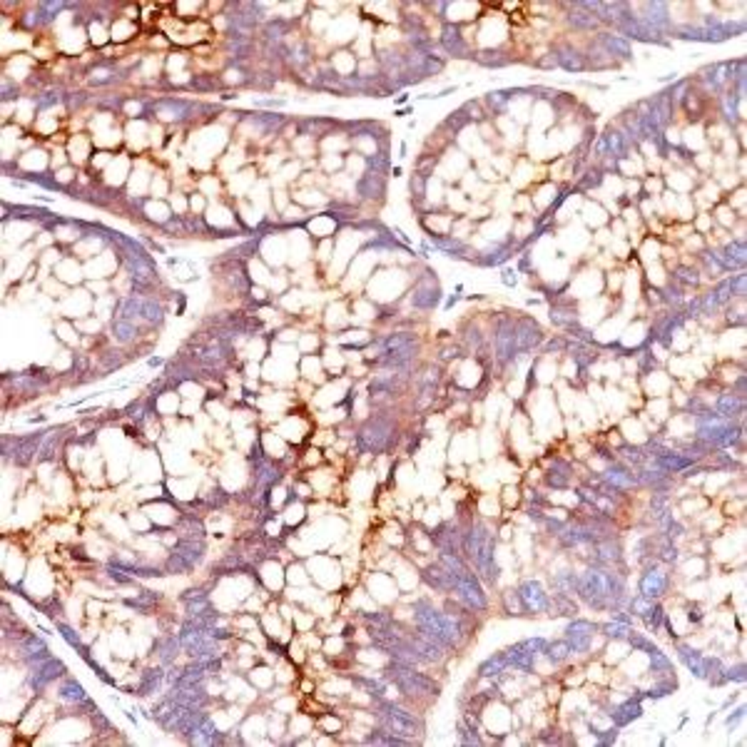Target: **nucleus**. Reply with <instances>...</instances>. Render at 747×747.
Instances as JSON below:
<instances>
[{
	"instance_id": "obj_1",
	"label": "nucleus",
	"mask_w": 747,
	"mask_h": 747,
	"mask_svg": "<svg viewBox=\"0 0 747 747\" xmlns=\"http://www.w3.org/2000/svg\"><path fill=\"white\" fill-rule=\"evenodd\" d=\"M576 596H581L596 610H620L626 598V583L618 573L608 571L606 565H590L576 581Z\"/></svg>"
},
{
	"instance_id": "obj_2",
	"label": "nucleus",
	"mask_w": 747,
	"mask_h": 747,
	"mask_svg": "<svg viewBox=\"0 0 747 747\" xmlns=\"http://www.w3.org/2000/svg\"><path fill=\"white\" fill-rule=\"evenodd\" d=\"M413 620H416V630L433 638L438 645L446 650L456 648L463 638V623L456 613H441L429 601L413 603Z\"/></svg>"
},
{
	"instance_id": "obj_3",
	"label": "nucleus",
	"mask_w": 747,
	"mask_h": 747,
	"mask_svg": "<svg viewBox=\"0 0 747 747\" xmlns=\"http://www.w3.org/2000/svg\"><path fill=\"white\" fill-rule=\"evenodd\" d=\"M461 551L466 553L474 568L481 573V578H486L488 583L498 581V565H496V543H493V533L486 523H471L466 531L461 533Z\"/></svg>"
},
{
	"instance_id": "obj_4",
	"label": "nucleus",
	"mask_w": 747,
	"mask_h": 747,
	"mask_svg": "<svg viewBox=\"0 0 747 747\" xmlns=\"http://www.w3.org/2000/svg\"><path fill=\"white\" fill-rule=\"evenodd\" d=\"M438 560H441L444 568L449 571L451 585H454V593L458 596V601H461L466 608H471V610H486V606H488L486 593H483V588H481L476 573L471 571V565L461 558V553L441 551Z\"/></svg>"
},
{
	"instance_id": "obj_5",
	"label": "nucleus",
	"mask_w": 747,
	"mask_h": 747,
	"mask_svg": "<svg viewBox=\"0 0 747 747\" xmlns=\"http://www.w3.org/2000/svg\"><path fill=\"white\" fill-rule=\"evenodd\" d=\"M745 33V20H720V18H705L703 25H685L678 28L675 35L680 40H693V43H723L730 37H737Z\"/></svg>"
},
{
	"instance_id": "obj_6",
	"label": "nucleus",
	"mask_w": 747,
	"mask_h": 747,
	"mask_svg": "<svg viewBox=\"0 0 747 747\" xmlns=\"http://www.w3.org/2000/svg\"><path fill=\"white\" fill-rule=\"evenodd\" d=\"M379 723L381 728L391 730L394 735L406 737V740H413V737L424 735V720H421L416 712L401 707V705L391 703V700H381L379 698Z\"/></svg>"
},
{
	"instance_id": "obj_7",
	"label": "nucleus",
	"mask_w": 747,
	"mask_h": 747,
	"mask_svg": "<svg viewBox=\"0 0 747 747\" xmlns=\"http://www.w3.org/2000/svg\"><path fill=\"white\" fill-rule=\"evenodd\" d=\"M742 436V429H737L730 419H720L717 413H705L698 419V438L715 449H728Z\"/></svg>"
},
{
	"instance_id": "obj_8",
	"label": "nucleus",
	"mask_w": 747,
	"mask_h": 747,
	"mask_svg": "<svg viewBox=\"0 0 747 747\" xmlns=\"http://www.w3.org/2000/svg\"><path fill=\"white\" fill-rule=\"evenodd\" d=\"M386 678L406 695H438L436 682L431 678H426L424 673H416L413 665H404V662L394 660L386 670Z\"/></svg>"
},
{
	"instance_id": "obj_9",
	"label": "nucleus",
	"mask_w": 747,
	"mask_h": 747,
	"mask_svg": "<svg viewBox=\"0 0 747 747\" xmlns=\"http://www.w3.org/2000/svg\"><path fill=\"white\" fill-rule=\"evenodd\" d=\"M205 558V541L202 538H180L172 548L170 558L164 563L167 573H189Z\"/></svg>"
},
{
	"instance_id": "obj_10",
	"label": "nucleus",
	"mask_w": 747,
	"mask_h": 747,
	"mask_svg": "<svg viewBox=\"0 0 747 747\" xmlns=\"http://www.w3.org/2000/svg\"><path fill=\"white\" fill-rule=\"evenodd\" d=\"M391 433H394V424H391L386 416H374L369 419L361 431L357 436V444L361 451H369V454H381L391 441Z\"/></svg>"
},
{
	"instance_id": "obj_11",
	"label": "nucleus",
	"mask_w": 747,
	"mask_h": 747,
	"mask_svg": "<svg viewBox=\"0 0 747 747\" xmlns=\"http://www.w3.org/2000/svg\"><path fill=\"white\" fill-rule=\"evenodd\" d=\"M546 645H548V640L531 638V640H521V643L506 648L504 655H506V660H508V668H516V670H521V673H529V670L533 668L535 658L546 650Z\"/></svg>"
},
{
	"instance_id": "obj_12",
	"label": "nucleus",
	"mask_w": 747,
	"mask_h": 747,
	"mask_svg": "<svg viewBox=\"0 0 747 747\" xmlns=\"http://www.w3.org/2000/svg\"><path fill=\"white\" fill-rule=\"evenodd\" d=\"M65 673V665H62L58 658L48 655L43 658V660H37V662H31V673H28V685L33 687V690H43L45 685H50V682L55 680V678H60V675Z\"/></svg>"
},
{
	"instance_id": "obj_13",
	"label": "nucleus",
	"mask_w": 747,
	"mask_h": 747,
	"mask_svg": "<svg viewBox=\"0 0 747 747\" xmlns=\"http://www.w3.org/2000/svg\"><path fill=\"white\" fill-rule=\"evenodd\" d=\"M518 598H521L526 613H548L551 610V596L538 581H523L518 585Z\"/></svg>"
},
{
	"instance_id": "obj_14",
	"label": "nucleus",
	"mask_w": 747,
	"mask_h": 747,
	"mask_svg": "<svg viewBox=\"0 0 747 747\" xmlns=\"http://www.w3.org/2000/svg\"><path fill=\"white\" fill-rule=\"evenodd\" d=\"M438 302H441V286H438L433 274H426L424 280L413 286L411 304L416 307V309L429 311V309H433V307H438Z\"/></svg>"
},
{
	"instance_id": "obj_15",
	"label": "nucleus",
	"mask_w": 747,
	"mask_h": 747,
	"mask_svg": "<svg viewBox=\"0 0 747 747\" xmlns=\"http://www.w3.org/2000/svg\"><path fill=\"white\" fill-rule=\"evenodd\" d=\"M593 635H596V626L590 620H571L565 628V643L571 653H585L593 643Z\"/></svg>"
},
{
	"instance_id": "obj_16",
	"label": "nucleus",
	"mask_w": 747,
	"mask_h": 747,
	"mask_svg": "<svg viewBox=\"0 0 747 747\" xmlns=\"http://www.w3.org/2000/svg\"><path fill=\"white\" fill-rule=\"evenodd\" d=\"M516 324L508 319H501L496 327V357L498 361H510L516 357Z\"/></svg>"
},
{
	"instance_id": "obj_17",
	"label": "nucleus",
	"mask_w": 747,
	"mask_h": 747,
	"mask_svg": "<svg viewBox=\"0 0 747 747\" xmlns=\"http://www.w3.org/2000/svg\"><path fill=\"white\" fill-rule=\"evenodd\" d=\"M643 23H648L650 28L660 35L673 33V20L668 15V3H645L643 6Z\"/></svg>"
},
{
	"instance_id": "obj_18",
	"label": "nucleus",
	"mask_w": 747,
	"mask_h": 747,
	"mask_svg": "<svg viewBox=\"0 0 747 747\" xmlns=\"http://www.w3.org/2000/svg\"><path fill=\"white\" fill-rule=\"evenodd\" d=\"M598 48H603V53L610 58V60H615V58H620V60H630L633 58V45L630 40H626L623 35H618V33H601L598 35Z\"/></svg>"
},
{
	"instance_id": "obj_19",
	"label": "nucleus",
	"mask_w": 747,
	"mask_h": 747,
	"mask_svg": "<svg viewBox=\"0 0 747 747\" xmlns=\"http://www.w3.org/2000/svg\"><path fill=\"white\" fill-rule=\"evenodd\" d=\"M543 341V329L533 319H521L516 324V352H531Z\"/></svg>"
},
{
	"instance_id": "obj_20",
	"label": "nucleus",
	"mask_w": 747,
	"mask_h": 747,
	"mask_svg": "<svg viewBox=\"0 0 747 747\" xmlns=\"http://www.w3.org/2000/svg\"><path fill=\"white\" fill-rule=\"evenodd\" d=\"M665 590H668V573L662 568H648L645 576L640 578V596L655 601Z\"/></svg>"
},
{
	"instance_id": "obj_21",
	"label": "nucleus",
	"mask_w": 747,
	"mask_h": 747,
	"mask_svg": "<svg viewBox=\"0 0 747 747\" xmlns=\"http://www.w3.org/2000/svg\"><path fill=\"white\" fill-rule=\"evenodd\" d=\"M43 433H31V436H18L15 441H12V461L18 463V466H25V463H31L33 461V456H35L37 446H40V441H43Z\"/></svg>"
},
{
	"instance_id": "obj_22",
	"label": "nucleus",
	"mask_w": 747,
	"mask_h": 747,
	"mask_svg": "<svg viewBox=\"0 0 747 747\" xmlns=\"http://www.w3.org/2000/svg\"><path fill=\"white\" fill-rule=\"evenodd\" d=\"M715 413L720 419H735V416H742L745 413V396L735 394V391H728V394L717 396L715 404Z\"/></svg>"
},
{
	"instance_id": "obj_23",
	"label": "nucleus",
	"mask_w": 747,
	"mask_h": 747,
	"mask_svg": "<svg viewBox=\"0 0 747 747\" xmlns=\"http://www.w3.org/2000/svg\"><path fill=\"white\" fill-rule=\"evenodd\" d=\"M170 700H175L177 705H184V707H189V710H202V707H205V703H207V693H205V687H202V685L172 687Z\"/></svg>"
},
{
	"instance_id": "obj_24",
	"label": "nucleus",
	"mask_w": 747,
	"mask_h": 747,
	"mask_svg": "<svg viewBox=\"0 0 747 747\" xmlns=\"http://www.w3.org/2000/svg\"><path fill=\"white\" fill-rule=\"evenodd\" d=\"M732 62H717V65H710L703 70V83L710 90H723L728 83H732Z\"/></svg>"
},
{
	"instance_id": "obj_25",
	"label": "nucleus",
	"mask_w": 747,
	"mask_h": 747,
	"mask_svg": "<svg viewBox=\"0 0 747 747\" xmlns=\"http://www.w3.org/2000/svg\"><path fill=\"white\" fill-rule=\"evenodd\" d=\"M441 45L454 58H463L468 53V43L461 33V25H446L444 33H441Z\"/></svg>"
},
{
	"instance_id": "obj_26",
	"label": "nucleus",
	"mask_w": 747,
	"mask_h": 747,
	"mask_svg": "<svg viewBox=\"0 0 747 747\" xmlns=\"http://www.w3.org/2000/svg\"><path fill=\"white\" fill-rule=\"evenodd\" d=\"M18 648H20V653H23V658L28 662H37V660H43V658L50 655V650H48V645H45V640L37 638V635H33V633H28L25 638H20Z\"/></svg>"
},
{
	"instance_id": "obj_27",
	"label": "nucleus",
	"mask_w": 747,
	"mask_h": 747,
	"mask_svg": "<svg viewBox=\"0 0 747 747\" xmlns=\"http://www.w3.org/2000/svg\"><path fill=\"white\" fill-rule=\"evenodd\" d=\"M424 581L431 588L441 590V593H454V585H451V576L449 571L444 568V563L438 560V563L429 565V568H424Z\"/></svg>"
},
{
	"instance_id": "obj_28",
	"label": "nucleus",
	"mask_w": 747,
	"mask_h": 747,
	"mask_svg": "<svg viewBox=\"0 0 747 747\" xmlns=\"http://www.w3.org/2000/svg\"><path fill=\"white\" fill-rule=\"evenodd\" d=\"M433 541H436L438 551H454V553H461V533H456V529L451 526V523H444V526H438L436 531H433Z\"/></svg>"
},
{
	"instance_id": "obj_29",
	"label": "nucleus",
	"mask_w": 747,
	"mask_h": 747,
	"mask_svg": "<svg viewBox=\"0 0 747 747\" xmlns=\"http://www.w3.org/2000/svg\"><path fill=\"white\" fill-rule=\"evenodd\" d=\"M556 60H558V65L563 67V70H568V73H581V70H585V55L581 53V50L571 48V45H565V48L556 50Z\"/></svg>"
},
{
	"instance_id": "obj_30",
	"label": "nucleus",
	"mask_w": 747,
	"mask_h": 747,
	"mask_svg": "<svg viewBox=\"0 0 747 747\" xmlns=\"http://www.w3.org/2000/svg\"><path fill=\"white\" fill-rule=\"evenodd\" d=\"M643 715V705H640V700H626L623 705H618L613 712H610V717H613V723L618 725V728H626V725H630L633 720H638V717Z\"/></svg>"
},
{
	"instance_id": "obj_31",
	"label": "nucleus",
	"mask_w": 747,
	"mask_h": 747,
	"mask_svg": "<svg viewBox=\"0 0 747 747\" xmlns=\"http://www.w3.org/2000/svg\"><path fill=\"white\" fill-rule=\"evenodd\" d=\"M603 481H606L610 488H615V491H626V488H633L635 483H638V479H635L628 468H620V466L608 468L606 474H603Z\"/></svg>"
},
{
	"instance_id": "obj_32",
	"label": "nucleus",
	"mask_w": 747,
	"mask_h": 747,
	"mask_svg": "<svg viewBox=\"0 0 747 747\" xmlns=\"http://www.w3.org/2000/svg\"><path fill=\"white\" fill-rule=\"evenodd\" d=\"M568 20H571V25L576 28V31H593V28H598V25H601V20H598L590 10H585L581 3H573V6H571V15H568Z\"/></svg>"
},
{
	"instance_id": "obj_33",
	"label": "nucleus",
	"mask_w": 747,
	"mask_h": 747,
	"mask_svg": "<svg viewBox=\"0 0 747 747\" xmlns=\"http://www.w3.org/2000/svg\"><path fill=\"white\" fill-rule=\"evenodd\" d=\"M678 655H680V660L685 662V668L690 670V673L695 675V678H705V668H703V653H698V650H693L690 645H678Z\"/></svg>"
},
{
	"instance_id": "obj_34",
	"label": "nucleus",
	"mask_w": 747,
	"mask_h": 747,
	"mask_svg": "<svg viewBox=\"0 0 747 747\" xmlns=\"http://www.w3.org/2000/svg\"><path fill=\"white\" fill-rule=\"evenodd\" d=\"M60 700H65V703H73V705H90V700H87V693L83 690V685L80 682H75L73 678H67L65 682L60 685Z\"/></svg>"
},
{
	"instance_id": "obj_35",
	"label": "nucleus",
	"mask_w": 747,
	"mask_h": 747,
	"mask_svg": "<svg viewBox=\"0 0 747 747\" xmlns=\"http://www.w3.org/2000/svg\"><path fill=\"white\" fill-rule=\"evenodd\" d=\"M189 110H192V105L184 103V100H162L157 112L164 120H182V117H187Z\"/></svg>"
},
{
	"instance_id": "obj_36",
	"label": "nucleus",
	"mask_w": 747,
	"mask_h": 747,
	"mask_svg": "<svg viewBox=\"0 0 747 747\" xmlns=\"http://www.w3.org/2000/svg\"><path fill=\"white\" fill-rule=\"evenodd\" d=\"M508 670V660H506L504 653H496V655H491L488 660L481 662V678H498L501 673H506Z\"/></svg>"
},
{
	"instance_id": "obj_37",
	"label": "nucleus",
	"mask_w": 747,
	"mask_h": 747,
	"mask_svg": "<svg viewBox=\"0 0 747 747\" xmlns=\"http://www.w3.org/2000/svg\"><path fill=\"white\" fill-rule=\"evenodd\" d=\"M140 314H142V319H145V322H150V324H162V319H164L162 304L155 302L152 297H142Z\"/></svg>"
},
{
	"instance_id": "obj_38",
	"label": "nucleus",
	"mask_w": 747,
	"mask_h": 747,
	"mask_svg": "<svg viewBox=\"0 0 747 747\" xmlns=\"http://www.w3.org/2000/svg\"><path fill=\"white\" fill-rule=\"evenodd\" d=\"M162 678H164V673L160 668L145 670V673H142V678H140V687H137V693H140V695H152L160 687Z\"/></svg>"
},
{
	"instance_id": "obj_39",
	"label": "nucleus",
	"mask_w": 747,
	"mask_h": 747,
	"mask_svg": "<svg viewBox=\"0 0 747 747\" xmlns=\"http://www.w3.org/2000/svg\"><path fill=\"white\" fill-rule=\"evenodd\" d=\"M576 581L578 576H573L571 571H560L553 576V585H556V590H558L560 596H568L573 598L576 596Z\"/></svg>"
},
{
	"instance_id": "obj_40",
	"label": "nucleus",
	"mask_w": 747,
	"mask_h": 747,
	"mask_svg": "<svg viewBox=\"0 0 747 747\" xmlns=\"http://www.w3.org/2000/svg\"><path fill=\"white\" fill-rule=\"evenodd\" d=\"M603 635H608V638H613V640H623L630 635V620H623V618H615L610 620V623H606V626L601 628Z\"/></svg>"
},
{
	"instance_id": "obj_41",
	"label": "nucleus",
	"mask_w": 747,
	"mask_h": 747,
	"mask_svg": "<svg viewBox=\"0 0 747 747\" xmlns=\"http://www.w3.org/2000/svg\"><path fill=\"white\" fill-rule=\"evenodd\" d=\"M548 483H551L553 488H565L568 483H571V474H568V466H565L563 461L553 463V468L548 471Z\"/></svg>"
},
{
	"instance_id": "obj_42",
	"label": "nucleus",
	"mask_w": 747,
	"mask_h": 747,
	"mask_svg": "<svg viewBox=\"0 0 747 747\" xmlns=\"http://www.w3.org/2000/svg\"><path fill=\"white\" fill-rule=\"evenodd\" d=\"M112 334H115L117 341L128 344V341H132L135 336H137V324L125 322V319H115V322H112Z\"/></svg>"
},
{
	"instance_id": "obj_43",
	"label": "nucleus",
	"mask_w": 747,
	"mask_h": 747,
	"mask_svg": "<svg viewBox=\"0 0 747 747\" xmlns=\"http://www.w3.org/2000/svg\"><path fill=\"white\" fill-rule=\"evenodd\" d=\"M182 648L180 645V638H175V635H170V638H162L157 643V653H160V660L167 665V662H172L177 658V650Z\"/></svg>"
},
{
	"instance_id": "obj_44",
	"label": "nucleus",
	"mask_w": 747,
	"mask_h": 747,
	"mask_svg": "<svg viewBox=\"0 0 747 747\" xmlns=\"http://www.w3.org/2000/svg\"><path fill=\"white\" fill-rule=\"evenodd\" d=\"M543 653H546V658L553 662V665H558V662H563L565 658L571 655V648H568L565 640H558V643H548Z\"/></svg>"
},
{
	"instance_id": "obj_45",
	"label": "nucleus",
	"mask_w": 747,
	"mask_h": 747,
	"mask_svg": "<svg viewBox=\"0 0 747 747\" xmlns=\"http://www.w3.org/2000/svg\"><path fill=\"white\" fill-rule=\"evenodd\" d=\"M476 60L481 62V65H486V67H504L508 65V58H504V53L501 50H488V53H479L476 55Z\"/></svg>"
},
{
	"instance_id": "obj_46",
	"label": "nucleus",
	"mask_w": 747,
	"mask_h": 747,
	"mask_svg": "<svg viewBox=\"0 0 747 747\" xmlns=\"http://www.w3.org/2000/svg\"><path fill=\"white\" fill-rule=\"evenodd\" d=\"M58 630H60V633H62V638H65L67 643L73 645V648L78 650L80 655H83V660H85V658L90 655V650H87L85 645H83V640H80V635L73 630V628H67V626H58Z\"/></svg>"
},
{
	"instance_id": "obj_47",
	"label": "nucleus",
	"mask_w": 747,
	"mask_h": 747,
	"mask_svg": "<svg viewBox=\"0 0 747 747\" xmlns=\"http://www.w3.org/2000/svg\"><path fill=\"white\" fill-rule=\"evenodd\" d=\"M662 618H665V613H662V608H660V606H653V610L643 615L645 626H648V630H653V633H658V630H660Z\"/></svg>"
},
{
	"instance_id": "obj_48",
	"label": "nucleus",
	"mask_w": 747,
	"mask_h": 747,
	"mask_svg": "<svg viewBox=\"0 0 747 747\" xmlns=\"http://www.w3.org/2000/svg\"><path fill=\"white\" fill-rule=\"evenodd\" d=\"M155 601H157V596H155L152 590H140V596L135 598V601H128V606L137 608V610H147V608H150Z\"/></svg>"
},
{
	"instance_id": "obj_49",
	"label": "nucleus",
	"mask_w": 747,
	"mask_h": 747,
	"mask_svg": "<svg viewBox=\"0 0 747 747\" xmlns=\"http://www.w3.org/2000/svg\"><path fill=\"white\" fill-rule=\"evenodd\" d=\"M653 606H655V603L650 601V598H643V596L633 598V601H630V610L635 615H640V618H643L645 613H650V610H653Z\"/></svg>"
},
{
	"instance_id": "obj_50",
	"label": "nucleus",
	"mask_w": 747,
	"mask_h": 747,
	"mask_svg": "<svg viewBox=\"0 0 747 747\" xmlns=\"http://www.w3.org/2000/svg\"><path fill=\"white\" fill-rule=\"evenodd\" d=\"M359 685H364L366 687V693L374 695V698H381L384 690H386V685H384L381 680H369V678H357Z\"/></svg>"
},
{
	"instance_id": "obj_51",
	"label": "nucleus",
	"mask_w": 747,
	"mask_h": 747,
	"mask_svg": "<svg viewBox=\"0 0 747 747\" xmlns=\"http://www.w3.org/2000/svg\"><path fill=\"white\" fill-rule=\"evenodd\" d=\"M58 441H60V433H48V441H45V446H43V449H40V458H43V461H50V458H53V454H55V449H58Z\"/></svg>"
},
{
	"instance_id": "obj_52",
	"label": "nucleus",
	"mask_w": 747,
	"mask_h": 747,
	"mask_svg": "<svg viewBox=\"0 0 747 747\" xmlns=\"http://www.w3.org/2000/svg\"><path fill=\"white\" fill-rule=\"evenodd\" d=\"M508 100H510V92H491V95H488V105H491L496 112H504Z\"/></svg>"
},
{
	"instance_id": "obj_53",
	"label": "nucleus",
	"mask_w": 747,
	"mask_h": 747,
	"mask_svg": "<svg viewBox=\"0 0 747 747\" xmlns=\"http://www.w3.org/2000/svg\"><path fill=\"white\" fill-rule=\"evenodd\" d=\"M458 740H461L463 745H479L481 737L474 732V728H466L463 723H458Z\"/></svg>"
},
{
	"instance_id": "obj_54",
	"label": "nucleus",
	"mask_w": 747,
	"mask_h": 747,
	"mask_svg": "<svg viewBox=\"0 0 747 747\" xmlns=\"http://www.w3.org/2000/svg\"><path fill=\"white\" fill-rule=\"evenodd\" d=\"M371 180H377V182H379V180H381V175H377V172H369V175H366L364 180L359 182V189H364L366 182H371ZM374 189H377L379 195H381V192H384V184H379V187H374V184H371V197H377V195H374ZM364 192H366V189H364ZM364 192H361V195H364Z\"/></svg>"
},
{
	"instance_id": "obj_55",
	"label": "nucleus",
	"mask_w": 747,
	"mask_h": 747,
	"mask_svg": "<svg viewBox=\"0 0 747 747\" xmlns=\"http://www.w3.org/2000/svg\"><path fill=\"white\" fill-rule=\"evenodd\" d=\"M675 280H680L682 284H698V272L695 269H678Z\"/></svg>"
},
{
	"instance_id": "obj_56",
	"label": "nucleus",
	"mask_w": 747,
	"mask_h": 747,
	"mask_svg": "<svg viewBox=\"0 0 747 747\" xmlns=\"http://www.w3.org/2000/svg\"><path fill=\"white\" fill-rule=\"evenodd\" d=\"M725 680H737L742 682L745 680V665H737V668H725Z\"/></svg>"
},
{
	"instance_id": "obj_57",
	"label": "nucleus",
	"mask_w": 747,
	"mask_h": 747,
	"mask_svg": "<svg viewBox=\"0 0 747 747\" xmlns=\"http://www.w3.org/2000/svg\"><path fill=\"white\" fill-rule=\"evenodd\" d=\"M58 100H60V95H55V92H45V95H40V98H37V108L45 110V108H50V105L58 103Z\"/></svg>"
},
{
	"instance_id": "obj_58",
	"label": "nucleus",
	"mask_w": 747,
	"mask_h": 747,
	"mask_svg": "<svg viewBox=\"0 0 747 747\" xmlns=\"http://www.w3.org/2000/svg\"><path fill=\"white\" fill-rule=\"evenodd\" d=\"M516 282H518L516 272H513V269H506V272H504V284H506V286H513Z\"/></svg>"
},
{
	"instance_id": "obj_59",
	"label": "nucleus",
	"mask_w": 747,
	"mask_h": 747,
	"mask_svg": "<svg viewBox=\"0 0 747 747\" xmlns=\"http://www.w3.org/2000/svg\"><path fill=\"white\" fill-rule=\"evenodd\" d=\"M742 715H745V707H737V710H735V715H730V720H728V725H732V723H737V720H740V717Z\"/></svg>"
},
{
	"instance_id": "obj_60",
	"label": "nucleus",
	"mask_w": 747,
	"mask_h": 747,
	"mask_svg": "<svg viewBox=\"0 0 747 747\" xmlns=\"http://www.w3.org/2000/svg\"><path fill=\"white\" fill-rule=\"evenodd\" d=\"M700 618H703V613H700V608H698V606H695V608H690V620H700Z\"/></svg>"
}]
</instances>
